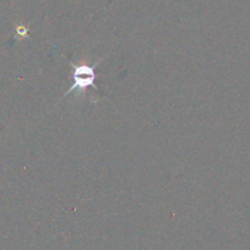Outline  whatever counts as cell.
<instances>
[{"label": "cell", "instance_id": "cell-1", "mask_svg": "<svg viewBox=\"0 0 250 250\" xmlns=\"http://www.w3.org/2000/svg\"><path fill=\"white\" fill-rule=\"evenodd\" d=\"M102 61L100 59L95 65H88V63H78V65H75L72 63L73 67V84L71 85L70 89L65 93L63 97H66L67 94L72 93L73 90L77 89V92L82 93L87 89L88 87H94V81L97 78V72H95V66Z\"/></svg>", "mask_w": 250, "mask_h": 250}]
</instances>
